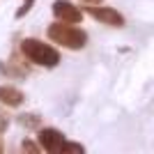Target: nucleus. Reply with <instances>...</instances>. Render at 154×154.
<instances>
[{"instance_id": "4", "label": "nucleus", "mask_w": 154, "mask_h": 154, "mask_svg": "<svg viewBox=\"0 0 154 154\" xmlns=\"http://www.w3.org/2000/svg\"><path fill=\"white\" fill-rule=\"evenodd\" d=\"M53 14H55L58 21H64V23H81L83 21V12L76 5H71L69 0H55L53 2Z\"/></svg>"}, {"instance_id": "7", "label": "nucleus", "mask_w": 154, "mask_h": 154, "mask_svg": "<svg viewBox=\"0 0 154 154\" xmlns=\"http://www.w3.org/2000/svg\"><path fill=\"white\" fill-rule=\"evenodd\" d=\"M39 120H42L39 115H30V113H28V115L19 117V124H23V127H28V129H35V127H39Z\"/></svg>"}, {"instance_id": "8", "label": "nucleus", "mask_w": 154, "mask_h": 154, "mask_svg": "<svg viewBox=\"0 0 154 154\" xmlns=\"http://www.w3.org/2000/svg\"><path fill=\"white\" fill-rule=\"evenodd\" d=\"M64 154H69V152H76V154H83V145H78V143H64V147H62Z\"/></svg>"}, {"instance_id": "5", "label": "nucleus", "mask_w": 154, "mask_h": 154, "mask_svg": "<svg viewBox=\"0 0 154 154\" xmlns=\"http://www.w3.org/2000/svg\"><path fill=\"white\" fill-rule=\"evenodd\" d=\"M64 143L67 140H64L62 131H58V129H42V131H39V145H42L46 152H51V154L62 152Z\"/></svg>"}, {"instance_id": "11", "label": "nucleus", "mask_w": 154, "mask_h": 154, "mask_svg": "<svg viewBox=\"0 0 154 154\" xmlns=\"http://www.w3.org/2000/svg\"><path fill=\"white\" fill-rule=\"evenodd\" d=\"M5 127H7V115H0V134L5 131Z\"/></svg>"}, {"instance_id": "6", "label": "nucleus", "mask_w": 154, "mask_h": 154, "mask_svg": "<svg viewBox=\"0 0 154 154\" xmlns=\"http://www.w3.org/2000/svg\"><path fill=\"white\" fill-rule=\"evenodd\" d=\"M0 103L5 106H21L23 103V92L12 88V85H0Z\"/></svg>"}, {"instance_id": "12", "label": "nucleus", "mask_w": 154, "mask_h": 154, "mask_svg": "<svg viewBox=\"0 0 154 154\" xmlns=\"http://www.w3.org/2000/svg\"><path fill=\"white\" fill-rule=\"evenodd\" d=\"M85 5H99V2H103V0H83Z\"/></svg>"}, {"instance_id": "3", "label": "nucleus", "mask_w": 154, "mask_h": 154, "mask_svg": "<svg viewBox=\"0 0 154 154\" xmlns=\"http://www.w3.org/2000/svg\"><path fill=\"white\" fill-rule=\"evenodd\" d=\"M85 12L90 14V16H94L99 23H103V26H113V28H122L124 26V16L117 9H113V7H92L88 5L85 7Z\"/></svg>"}, {"instance_id": "1", "label": "nucleus", "mask_w": 154, "mask_h": 154, "mask_svg": "<svg viewBox=\"0 0 154 154\" xmlns=\"http://www.w3.org/2000/svg\"><path fill=\"white\" fill-rule=\"evenodd\" d=\"M46 35H48V39L53 44H60L64 48H71V51H81L88 44V32L76 28V23H64V21L51 23Z\"/></svg>"}, {"instance_id": "9", "label": "nucleus", "mask_w": 154, "mask_h": 154, "mask_svg": "<svg viewBox=\"0 0 154 154\" xmlns=\"http://www.w3.org/2000/svg\"><path fill=\"white\" fill-rule=\"evenodd\" d=\"M39 147L42 145H37L35 140H23V152H28V154H39Z\"/></svg>"}, {"instance_id": "10", "label": "nucleus", "mask_w": 154, "mask_h": 154, "mask_svg": "<svg viewBox=\"0 0 154 154\" xmlns=\"http://www.w3.org/2000/svg\"><path fill=\"white\" fill-rule=\"evenodd\" d=\"M32 2H35V0H23V5H21V9L16 12V19H21V16H26V14L30 12V9H32Z\"/></svg>"}, {"instance_id": "13", "label": "nucleus", "mask_w": 154, "mask_h": 154, "mask_svg": "<svg viewBox=\"0 0 154 154\" xmlns=\"http://www.w3.org/2000/svg\"><path fill=\"white\" fill-rule=\"evenodd\" d=\"M0 152H2V140H0Z\"/></svg>"}, {"instance_id": "2", "label": "nucleus", "mask_w": 154, "mask_h": 154, "mask_svg": "<svg viewBox=\"0 0 154 154\" xmlns=\"http://www.w3.org/2000/svg\"><path fill=\"white\" fill-rule=\"evenodd\" d=\"M21 53L32 64H39V67H58L60 62V53L53 46L39 42V39H23L21 42Z\"/></svg>"}]
</instances>
